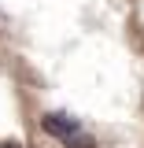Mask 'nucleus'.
Returning a JSON list of instances; mask_svg holds the SVG:
<instances>
[{"label":"nucleus","mask_w":144,"mask_h":148,"mask_svg":"<svg viewBox=\"0 0 144 148\" xmlns=\"http://www.w3.org/2000/svg\"><path fill=\"white\" fill-rule=\"evenodd\" d=\"M41 130H44L48 137H55L63 148H96L92 133L81 126L78 119L63 115V111H44V115H41Z\"/></svg>","instance_id":"nucleus-1"}]
</instances>
